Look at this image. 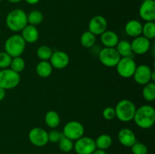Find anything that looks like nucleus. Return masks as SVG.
Instances as JSON below:
<instances>
[{
    "mask_svg": "<svg viewBox=\"0 0 155 154\" xmlns=\"http://www.w3.org/2000/svg\"><path fill=\"white\" fill-rule=\"evenodd\" d=\"M135 123L141 128L148 129L155 122V110L151 105H142L136 108L134 117Z\"/></svg>",
    "mask_w": 155,
    "mask_h": 154,
    "instance_id": "1",
    "label": "nucleus"
},
{
    "mask_svg": "<svg viewBox=\"0 0 155 154\" xmlns=\"http://www.w3.org/2000/svg\"><path fill=\"white\" fill-rule=\"evenodd\" d=\"M6 26L12 32H21L28 24L27 14L24 10L20 8L13 9L8 12L5 19Z\"/></svg>",
    "mask_w": 155,
    "mask_h": 154,
    "instance_id": "2",
    "label": "nucleus"
},
{
    "mask_svg": "<svg viewBox=\"0 0 155 154\" xmlns=\"http://www.w3.org/2000/svg\"><path fill=\"white\" fill-rule=\"evenodd\" d=\"M116 117L123 122H128L133 120L136 107L133 101L128 99L120 101L114 108Z\"/></svg>",
    "mask_w": 155,
    "mask_h": 154,
    "instance_id": "3",
    "label": "nucleus"
},
{
    "mask_svg": "<svg viewBox=\"0 0 155 154\" xmlns=\"http://www.w3.org/2000/svg\"><path fill=\"white\" fill-rule=\"evenodd\" d=\"M26 44L21 35H12L5 42V51L12 57H20L25 50Z\"/></svg>",
    "mask_w": 155,
    "mask_h": 154,
    "instance_id": "4",
    "label": "nucleus"
},
{
    "mask_svg": "<svg viewBox=\"0 0 155 154\" xmlns=\"http://www.w3.org/2000/svg\"><path fill=\"white\" fill-rule=\"evenodd\" d=\"M21 82L20 74L10 68L0 70V87L5 90H9L16 88Z\"/></svg>",
    "mask_w": 155,
    "mask_h": 154,
    "instance_id": "5",
    "label": "nucleus"
},
{
    "mask_svg": "<svg viewBox=\"0 0 155 154\" xmlns=\"http://www.w3.org/2000/svg\"><path fill=\"white\" fill-rule=\"evenodd\" d=\"M155 73L149 66L146 64H140L136 66L133 73V79L137 84L145 85L150 82H154Z\"/></svg>",
    "mask_w": 155,
    "mask_h": 154,
    "instance_id": "6",
    "label": "nucleus"
},
{
    "mask_svg": "<svg viewBox=\"0 0 155 154\" xmlns=\"http://www.w3.org/2000/svg\"><path fill=\"white\" fill-rule=\"evenodd\" d=\"M137 66L134 59L131 57H121L117 66V72L124 79H129L133 77L136 68Z\"/></svg>",
    "mask_w": 155,
    "mask_h": 154,
    "instance_id": "7",
    "label": "nucleus"
},
{
    "mask_svg": "<svg viewBox=\"0 0 155 154\" xmlns=\"http://www.w3.org/2000/svg\"><path fill=\"white\" fill-rule=\"evenodd\" d=\"M121 57L115 48L104 47L98 53V59L104 66L107 67H114L117 66Z\"/></svg>",
    "mask_w": 155,
    "mask_h": 154,
    "instance_id": "8",
    "label": "nucleus"
},
{
    "mask_svg": "<svg viewBox=\"0 0 155 154\" xmlns=\"http://www.w3.org/2000/svg\"><path fill=\"white\" fill-rule=\"evenodd\" d=\"M85 128L83 124L77 121H70L65 124L63 128V134L71 140H77L83 136Z\"/></svg>",
    "mask_w": 155,
    "mask_h": 154,
    "instance_id": "9",
    "label": "nucleus"
},
{
    "mask_svg": "<svg viewBox=\"0 0 155 154\" xmlns=\"http://www.w3.org/2000/svg\"><path fill=\"white\" fill-rule=\"evenodd\" d=\"M74 149L77 154H92L97 149L95 140L83 136L74 143Z\"/></svg>",
    "mask_w": 155,
    "mask_h": 154,
    "instance_id": "10",
    "label": "nucleus"
},
{
    "mask_svg": "<svg viewBox=\"0 0 155 154\" xmlns=\"http://www.w3.org/2000/svg\"><path fill=\"white\" fill-rule=\"evenodd\" d=\"M30 143L36 146H44L48 143V132L40 127L33 128L28 134Z\"/></svg>",
    "mask_w": 155,
    "mask_h": 154,
    "instance_id": "11",
    "label": "nucleus"
},
{
    "mask_svg": "<svg viewBox=\"0 0 155 154\" xmlns=\"http://www.w3.org/2000/svg\"><path fill=\"white\" fill-rule=\"evenodd\" d=\"M89 31L93 33L95 36L102 34L107 28V21L104 17L96 15L91 18L88 24Z\"/></svg>",
    "mask_w": 155,
    "mask_h": 154,
    "instance_id": "12",
    "label": "nucleus"
},
{
    "mask_svg": "<svg viewBox=\"0 0 155 154\" xmlns=\"http://www.w3.org/2000/svg\"><path fill=\"white\" fill-rule=\"evenodd\" d=\"M131 47L133 54L137 55H143L146 54L151 48V42L149 39L144 37L143 36H139L134 38L132 41Z\"/></svg>",
    "mask_w": 155,
    "mask_h": 154,
    "instance_id": "13",
    "label": "nucleus"
},
{
    "mask_svg": "<svg viewBox=\"0 0 155 154\" xmlns=\"http://www.w3.org/2000/svg\"><path fill=\"white\" fill-rule=\"evenodd\" d=\"M139 16L145 22L154 21L155 2L154 0L143 1L139 8Z\"/></svg>",
    "mask_w": 155,
    "mask_h": 154,
    "instance_id": "14",
    "label": "nucleus"
},
{
    "mask_svg": "<svg viewBox=\"0 0 155 154\" xmlns=\"http://www.w3.org/2000/svg\"><path fill=\"white\" fill-rule=\"evenodd\" d=\"M49 63L53 68L58 69H64L70 63L69 55L65 51H54L49 59Z\"/></svg>",
    "mask_w": 155,
    "mask_h": 154,
    "instance_id": "15",
    "label": "nucleus"
},
{
    "mask_svg": "<svg viewBox=\"0 0 155 154\" xmlns=\"http://www.w3.org/2000/svg\"><path fill=\"white\" fill-rule=\"evenodd\" d=\"M117 137L120 143L127 147H131L137 141L135 133L133 130L128 128H124L120 130Z\"/></svg>",
    "mask_w": 155,
    "mask_h": 154,
    "instance_id": "16",
    "label": "nucleus"
},
{
    "mask_svg": "<svg viewBox=\"0 0 155 154\" xmlns=\"http://www.w3.org/2000/svg\"><path fill=\"white\" fill-rule=\"evenodd\" d=\"M21 36L25 41L26 43L32 44L35 43L38 40L39 36V30L36 26L27 24L22 30H21Z\"/></svg>",
    "mask_w": 155,
    "mask_h": 154,
    "instance_id": "17",
    "label": "nucleus"
},
{
    "mask_svg": "<svg viewBox=\"0 0 155 154\" xmlns=\"http://www.w3.org/2000/svg\"><path fill=\"white\" fill-rule=\"evenodd\" d=\"M101 36V42L104 47L115 48L119 42V36L112 30H105Z\"/></svg>",
    "mask_w": 155,
    "mask_h": 154,
    "instance_id": "18",
    "label": "nucleus"
},
{
    "mask_svg": "<svg viewBox=\"0 0 155 154\" xmlns=\"http://www.w3.org/2000/svg\"><path fill=\"white\" fill-rule=\"evenodd\" d=\"M125 32L129 36L136 38L142 35V24L137 20H130L126 24Z\"/></svg>",
    "mask_w": 155,
    "mask_h": 154,
    "instance_id": "19",
    "label": "nucleus"
},
{
    "mask_svg": "<svg viewBox=\"0 0 155 154\" xmlns=\"http://www.w3.org/2000/svg\"><path fill=\"white\" fill-rule=\"evenodd\" d=\"M53 67L48 60H40L36 66V72L41 78H48L52 73Z\"/></svg>",
    "mask_w": 155,
    "mask_h": 154,
    "instance_id": "20",
    "label": "nucleus"
},
{
    "mask_svg": "<svg viewBox=\"0 0 155 154\" xmlns=\"http://www.w3.org/2000/svg\"><path fill=\"white\" fill-rule=\"evenodd\" d=\"M117 51L121 57H133V51H132L131 43L127 40H120L118 42L115 46Z\"/></svg>",
    "mask_w": 155,
    "mask_h": 154,
    "instance_id": "21",
    "label": "nucleus"
},
{
    "mask_svg": "<svg viewBox=\"0 0 155 154\" xmlns=\"http://www.w3.org/2000/svg\"><path fill=\"white\" fill-rule=\"evenodd\" d=\"M45 122L50 128H56L61 122V118L58 113L54 110H49L45 115Z\"/></svg>",
    "mask_w": 155,
    "mask_h": 154,
    "instance_id": "22",
    "label": "nucleus"
},
{
    "mask_svg": "<svg viewBox=\"0 0 155 154\" xmlns=\"http://www.w3.org/2000/svg\"><path fill=\"white\" fill-rule=\"evenodd\" d=\"M95 42H96V36L89 30L82 33L80 36V43L83 47L86 48H91L95 45Z\"/></svg>",
    "mask_w": 155,
    "mask_h": 154,
    "instance_id": "23",
    "label": "nucleus"
},
{
    "mask_svg": "<svg viewBox=\"0 0 155 154\" xmlns=\"http://www.w3.org/2000/svg\"><path fill=\"white\" fill-rule=\"evenodd\" d=\"M112 141L113 140H112L111 137L109 134H101L95 140L96 148L100 149H103V150H105V149H108L111 146Z\"/></svg>",
    "mask_w": 155,
    "mask_h": 154,
    "instance_id": "24",
    "label": "nucleus"
},
{
    "mask_svg": "<svg viewBox=\"0 0 155 154\" xmlns=\"http://www.w3.org/2000/svg\"><path fill=\"white\" fill-rule=\"evenodd\" d=\"M142 96L147 101L152 102L155 99V84L154 82H150L144 85L142 89Z\"/></svg>",
    "mask_w": 155,
    "mask_h": 154,
    "instance_id": "25",
    "label": "nucleus"
},
{
    "mask_svg": "<svg viewBox=\"0 0 155 154\" xmlns=\"http://www.w3.org/2000/svg\"><path fill=\"white\" fill-rule=\"evenodd\" d=\"M43 14L39 10H33L27 14V23L28 24L37 26L43 21Z\"/></svg>",
    "mask_w": 155,
    "mask_h": 154,
    "instance_id": "26",
    "label": "nucleus"
},
{
    "mask_svg": "<svg viewBox=\"0 0 155 154\" xmlns=\"http://www.w3.org/2000/svg\"><path fill=\"white\" fill-rule=\"evenodd\" d=\"M142 36L151 40L155 37V24L154 21L145 22L142 25Z\"/></svg>",
    "mask_w": 155,
    "mask_h": 154,
    "instance_id": "27",
    "label": "nucleus"
},
{
    "mask_svg": "<svg viewBox=\"0 0 155 154\" xmlns=\"http://www.w3.org/2000/svg\"><path fill=\"white\" fill-rule=\"evenodd\" d=\"M25 66V61L21 56L20 57H12V61H11L10 63V69H12L13 71L20 74V72L24 71Z\"/></svg>",
    "mask_w": 155,
    "mask_h": 154,
    "instance_id": "28",
    "label": "nucleus"
},
{
    "mask_svg": "<svg viewBox=\"0 0 155 154\" xmlns=\"http://www.w3.org/2000/svg\"><path fill=\"white\" fill-rule=\"evenodd\" d=\"M53 51L48 45H41L36 50V55L40 60H49Z\"/></svg>",
    "mask_w": 155,
    "mask_h": 154,
    "instance_id": "29",
    "label": "nucleus"
},
{
    "mask_svg": "<svg viewBox=\"0 0 155 154\" xmlns=\"http://www.w3.org/2000/svg\"><path fill=\"white\" fill-rule=\"evenodd\" d=\"M58 146L62 152H68L74 149V143L73 140L63 135L58 141Z\"/></svg>",
    "mask_w": 155,
    "mask_h": 154,
    "instance_id": "30",
    "label": "nucleus"
},
{
    "mask_svg": "<svg viewBox=\"0 0 155 154\" xmlns=\"http://www.w3.org/2000/svg\"><path fill=\"white\" fill-rule=\"evenodd\" d=\"M12 57L5 51H0V69H6L10 66Z\"/></svg>",
    "mask_w": 155,
    "mask_h": 154,
    "instance_id": "31",
    "label": "nucleus"
},
{
    "mask_svg": "<svg viewBox=\"0 0 155 154\" xmlns=\"http://www.w3.org/2000/svg\"><path fill=\"white\" fill-rule=\"evenodd\" d=\"M132 152L133 154H147L148 153V147L143 143L136 141L131 146Z\"/></svg>",
    "mask_w": 155,
    "mask_h": 154,
    "instance_id": "32",
    "label": "nucleus"
},
{
    "mask_svg": "<svg viewBox=\"0 0 155 154\" xmlns=\"http://www.w3.org/2000/svg\"><path fill=\"white\" fill-rule=\"evenodd\" d=\"M48 141L51 142V143H58L60 139L61 138L62 136L64 135L63 133L60 132L59 131L55 129H53L48 133Z\"/></svg>",
    "mask_w": 155,
    "mask_h": 154,
    "instance_id": "33",
    "label": "nucleus"
},
{
    "mask_svg": "<svg viewBox=\"0 0 155 154\" xmlns=\"http://www.w3.org/2000/svg\"><path fill=\"white\" fill-rule=\"evenodd\" d=\"M102 116L106 120H112V119H114L116 117L114 108L112 107H105L102 112Z\"/></svg>",
    "mask_w": 155,
    "mask_h": 154,
    "instance_id": "34",
    "label": "nucleus"
},
{
    "mask_svg": "<svg viewBox=\"0 0 155 154\" xmlns=\"http://www.w3.org/2000/svg\"><path fill=\"white\" fill-rule=\"evenodd\" d=\"M5 98V90L0 87V102Z\"/></svg>",
    "mask_w": 155,
    "mask_h": 154,
    "instance_id": "35",
    "label": "nucleus"
},
{
    "mask_svg": "<svg viewBox=\"0 0 155 154\" xmlns=\"http://www.w3.org/2000/svg\"><path fill=\"white\" fill-rule=\"evenodd\" d=\"M24 1L29 5H36L37 4L40 0H24Z\"/></svg>",
    "mask_w": 155,
    "mask_h": 154,
    "instance_id": "36",
    "label": "nucleus"
},
{
    "mask_svg": "<svg viewBox=\"0 0 155 154\" xmlns=\"http://www.w3.org/2000/svg\"><path fill=\"white\" fill-rule=\"evenodd\" d=\"M92 154H107L106 152L103 149H96Z\"/></svg>",
    "mask_w": 155,
    "mask_h": 154,
    "instance_id": "37",
    "label": "nucleus"
},
{
    "mask_svg": "<svg viewBox=\"0 0 155 154\" xmlns=\"http://www.w3.org/2000/svg\"><path fill=\"white\" fill-rule=\"evenodd\" d=\"M7 1L11 3H14V4H15V3H19L20 2H21L22 0H7Z\"/></svg>",
    "mask_w": 155,
    "mask_h": 154,
    "instance_id": "38",
    "label": "nucleus"
},
{
    "mask_svg": "<svg viewBox=\"0 0 155 154\" xmlns=\"http://www.w3.org/2000/svg\"><path fill=\"white\" fill-rule=\"evenodd\" d=\"M142 1H147V0H142Z\"/></svg>",
    "mask_w": 155,
    "mask_h": 154,
    "instance_id": "39",
    "label": "nucleus"
},
{
    "mask_svg": "<svg viewBox=\"0 0 155 154\" xmlns=\"http://www.w3.org/2000/svg\"><path fill=\"white\" fill-rule=\"evenodd\" d=\"M2 1H3V0H0V2H2Z\"/></svg>",
    "mask_w": 155,
    "mask_h": 154,
    "instance_id": "40",
    "label": "nucleus"
}]
</instances>
